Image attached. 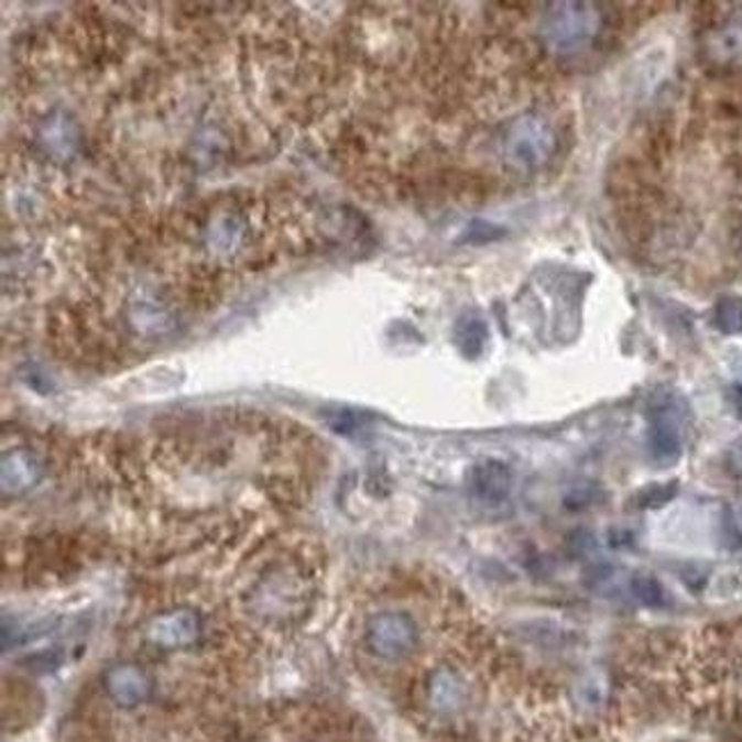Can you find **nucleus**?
<instances>
[{
  "instance_id": "obj_8",
  "label": "nucleus",
  "mask_w": 742,
  "mask_h": 742,
  "mask_svg": "<svg viewBox=\"0 0 742 742\" xmlns=\"http://www.w3.org/2000/svg\"><path fill=\"white\" fill-rule=\"evenodd\" d=\"M471 489L484 503H501L510 497L512 473L503 461L487 459L471 471Z\"/></svg>"
},
{
  "instance_id": "obj_6",
  "label": "nucleus",
  "mask_w": 742,
  "mask_h": 742,
  "mask_svg": "<svg viewBox=\"0 0 742 742\" xmlns=\"http://www.w3.org/2000/svg\"><path fill=\"white\" fill-rule=\"evenodd\" d=\"M467 697H469L467 684H463V678L455 669L439 667L429 674L427 701L435 713L441 716L457 713V710H461L463 703H467Z\"/></svg>"
},
{
  "instance_id": "obj_1",
  "label": "nucleus",
  "mask_w": 742,
  "mask_h": 742,
  "mask_svg": "<svg viewBox=\"0 0 742 742\" xmlns=\"http://www.w3.org/2000/svg\"><path fill=\"white\" fill-rule=\"evenodd\" d=\"M368 652L382 661H402L418 646V629L410 614L382 610L370 616L363 629Z\"/></svg>"
},
{
  "instance_id": "obj_11",
  "label": "nucleus",
  "mask_w": 742,
  "mask_h": 742,
  "mask_svg": "<svg viewBox=\"0 0 742 742\" xmlns=\"http://www.w3.org/2000/svg\"><path fill=\"white\" fill-rule=\"evenodd\" d=\"M713 323L722 334H729V336L742 334V299L740 297H722L716 304Z\"/></svg>"
},
{
  "instance_id": "obj_9",
  "label": "nucleus",
  "mask_w": 742,
  "mask_h": 742,
  "mask_svg": "<svg viewBox=\"0 0 742 742\" xmlns=\"http://www.w3.org/2000/svg\"><path fill=\"white\" fill-rule=\"evenodd\" d=\"M706 597L716 603L742 599V567H724L706 582Z\"/></svg>"
},
{
  "instance_id": "obj_3",
  "label": "nucleus",
  "mask_w": 742,
  "mask_h": 742,
  "mask_svg": "<svg viewBox=\"0 0 742 742\" xmlns=\"http://www.w3.org/2000/svg\"><path fill=\"white\" fill-rule=\"evenodd\" d=\"M597 25L599 17L597 12H592L590 6L565 3L558 6V12L548 17L546 37L555 48L569 53L590 42L597 33Z\"/></svg>"
},
{
  "instance_id": "obj_12",
  "label": "nucleus",
  "mask_w": 742,
  "mask_h": 742,
  "mask_svg": "<svg viewBox=\"0 0 742 742\" xmlns=\"http://www.w3.org/2000/svg\"><path fill=\"white\" fill-rule=\"evenodd\" d=\"M487 327L482 320H461L457 327V343L467 357H478L487 343Z\"/></svg>"
},
{
  "instance_id": "obj_5",
  "label": "nucleus",
  "mask_w": 742,
  "mask_h": 742,
  "mask_svg": "<svg viewBox=\"0 0 742 742\" xmlns=\"http://www.w3.org/2000/svg\"><path fill=\"white\" fill-rule=\"evenodd\" d=\"M103 688L119 708H135L151 697L153 681L142 667L133 663H117L106 669Z\"/></svg>"
},
{
  "instance_id": "obj_10",
  "label": "nucleus",
  "mask_w": 742,
  "mask_h": 742,
  "mask_svg": "<svg viewBox=\"0 0 742 742\" xmlns=\"http://www.w3.org/2000/svg\"><path fill=\"white\" fill-rule=\"evenodd\" d=\"M40 476V469L35 459L25 452H14L12 457H6L3 463V487L10 491H19L25 487H33Z\"/></svg>"
},
{
  "instance_id": "obj_4",
  "label": "nucleus",
  "mask_w": 742,
  "mask_h": 742,
  "mask_svg": "<svg viewBox=\"0 0 742 742\" xmlns=\"http://www.w3.org/2000/svg\"><path fill=\"white\" fill-rule=\"evenodd\" d=\"M201 635V620L199 614L190 608L170 610L156 620H151L146 626V640L159 646L174 652V648H188Z\"/></svg>"
},
{
  "instance_id": "obj_7",
  "label": "nucleus",
  "mask_w": 742,
  "mask_h": 742,
  "mask_svg": "<svg viewBox=\"0 0 742 742\" xmlns=\"http://www.w3.org/2000/svg\"><path fill=\"white\" fill-rule=\"evenodd\" d=\"M512 149L516 163L525 167H535L548 159V153L553 149V135L544 121L537 119L521 121L516 123L512 135Z\"/></svg>"
},
{
  "instance_id": "obj_13",
  "label": "nucleus",
  "mask_w": 742,
  "mask_h": 742,
  "mask_svg": "<svg viewBox=\"0 0 742 742\" xmlns=\"http://www.w3.org/2000/svg\"><path fill=\"white\" fill-rule=\"evenodd\" d=\"M631 590L635 599L644 605H661L665 601V590H663L661 580L648 574H637L631 582Z\"/></svg>"
},
{
  "instance_id": "obj_2",
  "label": "nucleus",
  "mask_w": 742,
  "mask_h": 742,
  "mask_svg": "<svg viewBox=\"0 0 742 742\" xmlns=\"http://www.w3.org/2000/svg\"><path fill=\"white\" fill-rule=\"evenodd\" d=\"M648 452L658 467H672L684 455V412L672 395L654 402L648 414Z\"/></svg>"
}]
</instances>
